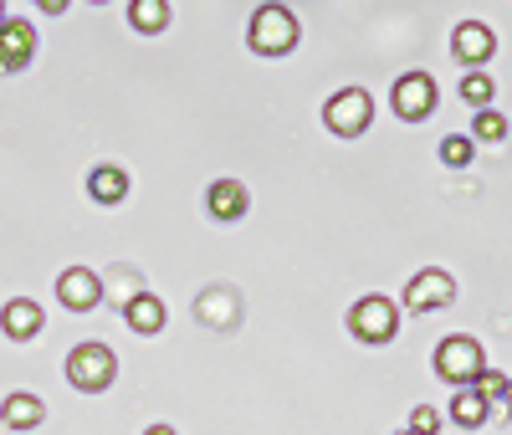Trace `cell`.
<instances>
[{
    "mask_svg": "<svg viewBox=\"0 0 512 435\" xmlns=\"http://www.w3.org/2000/svg\"><path fill=\"white\" fill-rule=\"evenodd\" d=\"M349 333L359 343H390L400 333V308H395L390 297L369 292V297H359L354 308H349Z\"/></svg>",
    "mask_w": 512,
    "mask_h": 435,
    "instance_id": "5",
    "label": "cell"
},
{
    "mask_svg": "<svg viewBox=\"0 0 512 435\" xmlns=\"http://www.w3.org/2000/svg\"><path fill=\"white\" fill-rule=\"evenodd\" d=\"M441 164H451V169H466V164H472V139H466V134H451V139H441Z\"/></svg>",
    "mask_w": 512,
    "mask_h": 435,
    "instance_id": "21",
    "label": "cell"
},
{
    "mask_svg": "<svg viewBox=\"0 0 512 435\" xmlns=\"http://www.w3.org/2000/svg\"><path fill=\"white\" fill-rule=\"evenodd\" d=\"M390 103H395V113H400L405 123L431 118V113H436V82H431V72H400Z\"/></svg>",
    "mask_w": 512,
    "mask_h": 435,
    "instance_id": "7",
    "label": "cell"
},
{
    "mask_svg": "<svg viewBox=\"0 0 512 435\" xmlns=\"http://www.w3.org/2000/svg\"><path fill=\"white\" fill-rule=\"evenodd\" d=\"M31 57H36V26L31 21L0 26V72H26Z\"/></svg>",
    "mask_w": 512,
    "mask_h": 435,
    "instance_id": "9",
    "label": "cell"
},
{
    "mask_svg": "<svg viewBox=\"0 0 512 435\" xmlns=\"http://www.w3.org/2000/svg\"><path fill=\"white\" fill-rule=\"evenodd\" d=\"M405 430H415V435H436V430H441V410H431V405H415Z\"/></svg>",
    "mask_w": 512,
    "mask_h": 435,
    "instance_id": "23",
    "label": "cell"
},
{
    "mask_svg": "<svg viewBox=\"0 0 512 435\" xmlns=\"http://www.w3.org/2000/svg\"><path fill=\"white\" fill-rule=\"evenodd\" d=\"M0 26H6V0H0Z\"/></svg>",
    "mask_w": 512,
    "mask_h": 435,
    "instance_id": "26",
    "label": "cell"
},
{
    "mask_svg": "<svg viewBox=\"0 0 512 435\" xmlns=\"http://www.w3.org/2000/svg\"><path fill=\"white\" fill-rule=\"evenodd\" d=\"M128 26L139 36H154L169 26V0H128Z\"/></svg>",
    "mask_w": 512,
    "mask_h": 435,
    "instance_id": "16",
    "label": "cell"
},
{
    "mask_svg": "<svg viewBox=\"0 0 512 435\" xmlns=\"http://www.w3.org/2000/svg\"><path fill=\"white\" fill-rule=\"evenodd\" d=\"M297 36H303V31H297V16L287 6H272V0H267V6H256L246 41H251L256 57H287L297 47Z\"/></svg>",
    "mask_w": 512,
    "mask_h": 435,
    "instance_id": "1",
    "label": "cell"
},
{
    "mask_svg": "<svg viewBox=\"0 0 512 435\" xmlns=\"http://www.w3.org/2000/svg\"><path fill=\"white\" fill-rule=\"evenodd\" d=\"M461 98L472 103V108H492V98H497V82H492L482 67H472V72L461 77Z\"/></svg>",
    "mask_w": 512,
    "mask_h": 435,
    "instance_id": "19",
    "label": "cell"
},
{
    "mask_svg": "<svg viewBox=\"0 0 512 435\" xmlns=\"http://www.w3.org/2000/svg\"><path fill=\"white\" fill-rule=\"evenodd\" d=\"M472 389H477V395H482V400H487V405L497 410V405H502V395H507V374H497V369H487V374H482V379H477Z\"/></svg>",
    "mask_w": 512,
    "mask_h": 435,
    "instance_id": "22",
    "label": "cell"
},
{
    "mask_svg": "<svg viewBox=\"0 0 512 435\" xmlns=\"http://www.w3.org/2000/svg\"><path fill=\"white\" fill-rule=\"evenodd\" d=\"M451 302H456V277L441 272V267H425V272L410 277L400 308L405 313H436V308H451Z\"/></svg>",
    "mask_w": 512,
    "mask_h": 435,
    "instance_id": "6",
    "label": "cell"
},
{
    "mask_svg": "<svg viewBox=\"0 0 512 435\" xmlns=\"http://www.w3.org/2000/svg\"><path fill=\"white\" fill-rule=\"evenodd\" d=\"M41 328H47V313H41V302H31V297H11L6 308H0V333L11 343H31Z\"/></svg>",
    "mask_w": 512,
    "mask_h": 435,
    "instance_id": "10",
    "label": "cell"
},
{
    "mask_svg": "<svg viewBox=\"0 0 512 435\" xmlns=\"http://www.w3.org/2000/svg\"><path fill=\"white\" fill-rule=\"evenodd\" d=\"M205 210L216 215V221H241V215L251 210V195H246L241 180H216L205 190Z\"/></svg>",
    "mask_w": 512,
    "mask_h": 435,
    "instance_id": "12",
    "label": "cell"
},
{
    "mask_svg": "<svg viewBox=\"0 0 512 435\" xmlns=\"http://www.w3.org/2000/svg\"><path fill=\"white\" fill-rule=\"evenodd\" d=\"M502 415H512V379H507V395H502V405H497Z\"/></svg>",
    "mask_w": 512,
    "mask_h": 435,
    "instance_id": "24",
    "label": "cell"
},
{
    "mask_svg": "<svg viewBox=\"0 0 512 435\" xmlns=\"http://www.w3.org/2000/svg\"><path fill=\"white\" fill-rule=\"evenodd\" d=\"M144 435H180V430H169V425H149Z\"/></svg>",
    "mask_w": 512,
    "mask_h": 435,
    "instance_id": "25",
    "label": "cell"
},
{
    "mask_svg": "<svg viewBox=\"0 0 512 435\" xmlns=\"http://www.w3.org/2000/svg\"><path fill=\"white\" fill-rule=\"evenodd\" d=\"M400 435H415V430H400Z\"/></svg>",
    "mask_w": 512,
    "mask_h": 435,
    "instance_id": "27",
    "label": "cell"
},
{
    "mask_svg": "<svg viewBox=\"0 0 512 435\" xmlns=\"http://www.w3.org/2000/svg\"><path fill=\"white\" fill-rule=\"evenodd\" d=\"M57 297H62V308H72V313H93L103 302V282L88 267H67L57 277Z\"/></svg>",
    "mask_w": 512,
    "mask_h": 435,
    "instance_id": "8",
    "label": "cell"
},
{
    "mask_svg": "<svg viewBox=\"0 0 512 435\" xmlns=\"http://www.w3.org/2000/svg\"><path fill=\"white\" fill-rule=\"evenodd\" d=\"M487 400L477 395V389L472 384H466V389H456V400H451V420L461 425V430H477V425H487Z\"/></svg>",
    "mask_w": 512,
    "mask_h": 435,
    "instance_id": "17",
    "label": "cell"
},
{
    "mask_svg": "<svg viewBox=\"0 0 512 435\" xmlns=\"http://www.w3.org/2000/svg\"><path fill=\"white\" fill-rule=\"evenodd\" d=\"M36 6H41V0H36Z\"/></svg>",
    "mask_w": 512,
    "mask_h": 435,
    "instance_id": "29",
    "label": "cell"
},
{
    "mask_svg": "<svg viewBox=\"0 0 512 435\" xmlns=\"http://www.w3.org/2000/svg\"><path fill=\"white\" fill-rule=\"evenodd\" d=\"M472 139H482V144H502V139H507V118H502L497 108H477V118H472Z\"/></svg>",
    "mask_w": 512,
    "mask_h": 435,
    "instance_id": "20",
    "label": "cell"
},
{
    "mask_svg": "<svg viewBox=\"0 0 512 435\" xmlns=\"http://www.w3.org/2000/svg\"><path fill=\"white\" fill-rule=\"evenodd\" d=\"M93 6H103V0H93Z\"/></svg>",
    "mask_w": 512,
    "mask_h": 435,
    "instance_id": "28",
    "label": "cell"
},
{
    "mask_svg": "<svg viewBox=\"0 0 512 435\" xmlns=\"http://www.w3.org/2000/svg\"><path fill=\"white\" fill-rule=\"evenodd\" d=\"M88 195H93L98 205H123V195H128V174H123L118 164H98V169L88 174Z\"/></svg>",
    "mask_w": 512,
    "mask_h": 435,
    "instance_id": "15",
    "label": "cell"
},
{
    "mask_svg": "<svg viewBox=\"0 0 512 435\" xmlns=\"http://www.w3.org/2000/svg\"><path fill=\"white\" fill-rule=\"evenodd\" d=\"M123 318H128V328H134V333H144V338L164 333V323H169L164 302H159L154 292H134V297H128V302H123Z\"/></svg>",
    "mask_w": 512,
    "mask_h": 435,
    "instance_id": "13",
    "label": "cell"
},
{
    "mask_svg": "<svg viewBox=\"0 0 512 435\" xmlns=\"http://www.w3.org/2000/svg\"><path fill=\"white\" fill-rule=\"evenodd\" d=\"M323 123H328V134H338V139H359L364 128L374 123L369 87H338V93L323 103Z\"/></svg>",
    "mask_w": 512,
    "mask_h": 435,
    "instance_id": "4",
    "label": "cell"
},
{
    "mask_svg": "<svg viewBox=\"0 0 512 435\" xmlns=\"http://www.w3.org/2000/svg\"><path fill=\"white\" fill-rule=\"evenodd\" d=\"M451 47H456V57H461L466 67H482V62H492V52H497V36H492V26H482V21H461V26L451 31Z\"/></svg>",
    "mask_w": 512,
    "mask_h": 435,
    "instance_id": "11",
    "label": "cell"
},
{
    "mask_svg": "<svg viewBox=\"0 0 512 435\" xmlns=\"http://www.w3.org/2000/svg\"><path fill=\"white\" fill-rule=\"evenodd\" d=\"M436 374H441L446 384H456V389L477 384V379L487 374V354H482V343H477V338H466V333L441 338V343H436Z\"/></svg>",
    "mask_w": 512,
    "mask_h": 435,
    "instance_id": "2",
    "label": "cell"
},
{
    "mask_svg": "<svg viewBox=\"0 0 512 435\" xmlns=\"http://www.w3.org/2000/svg\"><path fill=\"white\" fill-rule=\"evenodd\" d=\"M113 379H118V359L108 343H77L67 354V384L82 389V395H103Z\"/></svg>",
    "mask_w": 512,
    "mask_h": 435,
    "instance_id": "3",
    "label": "cell"
},
{
    "mask_svg": "<svg viewBox=\"0 0 512 435\" xmlns=\"http://www.w3.org/2000/svg\"><path fill=\"white\" fill-rule=\"evenodd\" d=\"M195 313H200V323L231 328V323H236V297H231L226 287H216V292H205V297L195 302Z\"/></svg>",
    "mask_w": 512,
    "mask_h": 435,
    "instance_id": "18",
    "label": "cell"
},
{
    "mask_svg": "<svg viewBox=\"0 0 512 435\" xmlns=\"http://www.w3.org/2000/svg\"><path fill=\"white\" fill-rule=\"evenodd\" d=\"M0 420H6L11 430H36L41 420H47V405H41L36 395H26V389H16V395L0 400Z\"/></svg>",
    "mask_w": 512,
    "mask_h": 435,
    "instance_id": "14",
    "label": "cell"
}]
</instances>
